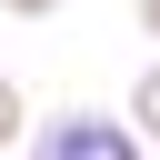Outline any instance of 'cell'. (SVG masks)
<instances>
[{
    "label": "cell",
    "mask_w": 160,
    "mask_h": 160,
    "mask_svg": "<svg viewBox=\"0 0 160 160\" xmlns=\"http://www.w3.org/2000/svg\"><path fill=\"white\" fill-rule=\"evenodd\" d=\"M20 160H150V150H140L130 120H110V110H50V120H30Z\"/></svg>",
    "instance_id": "obj_1"
},
{
    "label": "cell",
    "mask_w": 160,
    "mask_h": 160,
    "mask_svg": "<svg viewBox=\"0 0 160 160\" xmlns=\"http://www.w3.org/2000/svg\"><path fill=\"white\" fill-rule=\"evenodd\" d=\"M0 10H10V20H50L60 0H0Z\"/></svg>",
    "instance_id": "obj_4"
},
{
    "label": "cell",
    "mask_w": 160,
    "mask_h": 160,
    "mask_svg": "<svg viewBox=\"0 0 160 160\" xmlns=\"http://www.w3.org/2000/svg\"><path fill=\"white\" fill-rule=\"evenodd\" d=\"M140 30H150V50H160V0H140Z\"/></svg>",
    "instance_id": "obj_5"
},
{
    "label": "cell",
    "mask_w": 160,
    "mask_h": 160,
    "mask_svg": "<svg viewBox=\"0 0 160 160\" xmlns=\"http://www.w3.org/2000/svg\"><path fill=\"white\" fill-rule=\"evenodd\" d=\"M20 140H30V100H20V80L0 70V160H10Z\"/></svg>",
    "instance_id": "obj_3"
},
{
    "label": "cell",
    "mask_w": 160,
    "mask_h": 160,
    "mask_svg": "<svg viewBox=\"0 0 160 160\" xmlns=\"http://www.w3.org/2000/svg\"><path fill=\"white\" fill-rule=\"evenodd\" d=\"M120 120H130V140H140V150H160V60L130 80V110H120Z\"/></svg>",
    "instance_id": "obj_2"
}]
</instances>
